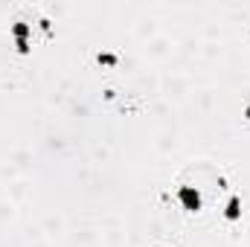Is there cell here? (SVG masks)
Listing matches in <instances>:
<instances>
[{
	"label": "cell",
	"instance_id": "6da1fadb",
	"mask_svg": "<svg viewBox=\"0 0 250 247\" xmlns=\"http://www.w3.org/2000/svg\"><path fill=\"white\" fill-rule=\"evenodd\" d=\"M178 198H181V204H184V209H201V192L195 189V186H181L178 189Z\"/></svg>",
	"mask_w": 250,
	"mask_h": 247
},
{
	"label": "cell",
	"instance_id": "7a4b0ae2",
	"mask_svg": "<svg viewBox=\"0 0 250 247\" xmlns=\"http://www.w3.org/2000/svg\"><path fill=\"white\" fill-rule=\"evenodd\" d=\"M29 23H23V21H18L15 26H12V35H15V41H18V53H29V41H26V35H29Z\"/></svg>",
	"mask_w": 250,
	"mask_h": 247
},
{
	"label": "cell",
	"instance_id": "3957f363",
	"mask_svg": "<svg viewBox=\"0 0 250 247\" xmlns=\"http://www.w3.org/2000/svg\"><path fill=\"white\" fill-rule=\"evenodd\" d=\"M239 206H242V201H239V198L233 195V198H230V204H227V212H224V215H227L230 221H236V218H239V212H242Z\"/></svg>",
	"mask_w": 250,
	"mask_h": 247
},
{
	"label": "cell",
	"instance_id": "5b68a950",
	"mask_svg": "<svg viewBox=\"0 0 250 247\" xmlns=\"http://www.w3.org/2000/svg\"><path fill=\"white\" fill-rule=\"evenodd\" d=\"M245 117H248V120H250V105H248V111H245Z\"/></svg>",
	"mask_w": 250,
	"mask_h": 247
},
{
	"label": "cell",
	"instance_id": "277c9868",
	"mask_svg": "<svg viewBox=\"0 0 250 247\" xmlns=\"http://www.w3.org/2000/svg\"><path fill=\"white\" fill-rule=\"evenodd\" d=\"M99 62H105V64H114V56H111V53H105V56L99 53Z\"/></svg>",
	"mask_w": 250,
	"mask_h": 247
}]
</instances>
